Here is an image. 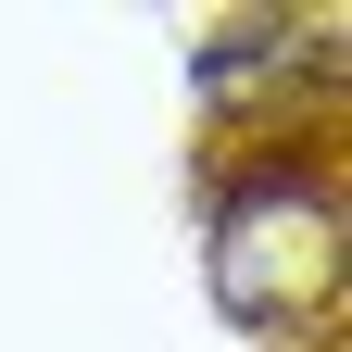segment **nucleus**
Listing matches in <instances>:
<instances>
[{
    "mask_svg": "<svg viewBox=\"0 0 352 352\" xmlns=\"http://www.w3.org/2000/svg\"><path fill=\"white\" fill-rule=\"evenodd\" d=\"M201 277L239 327H302L315 302L340 289V189L315 164H239L214 189V239H201Z\"/></svg>",
    "mask_w": 352,
    "mask_h": 352,
    "instance_id": "obj_1",
    "label": "nucleus"
}]
</instances>
